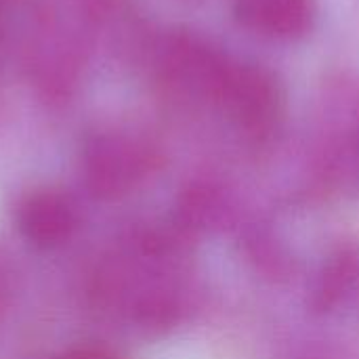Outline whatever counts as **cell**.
<instances>
[{
	"instance_id": "obj_2",
	"label": "cell",
	"mask_w": 359,
	"mask_h": 359,
	"mask_svg": "<svg viewBox=\"0 0 359 359\" xmlns=\"http://www.w3.org/2000/svg\"><path fill=\"white\" fill-rule=\"evenodd\" d=\"M236 15L248 29L269 38L305 34L311 23V0H236Z\"/></svg>"
},
{
	"instance_id": "obj_1",
	"label": "cell",
	"mask_w": 359,
	"mask_h": 359,
	"mask_svg": "<svg viewBox=\"0 0 359 359\" xmlns=\"http://www.w3.org/2000/svg\"><path fill=\"white\" fill-rule=\"evenodd\" d=\"M78 225L76 206L57 191H38L29 196L17 212L21 236L38 248H55L72 238Z\"/></svg>"
},
{
	"instance_id": "obj_3",
	"label": "cell",
	"mask_w": 359,
	"mask_h": 359,
	"mask_svg": "<svg viewBox=\"0 0 359 359\" xmlns=\"http://www.w3.org/2000/svg\"><path fill=\"white\" fill-rule=\"evenodd\" d=\"M59 359H120V355L103 345H80L65 351Z\"/></svg>"
},
{
	"instance_id": "obj_4",
	"label": "cell",
	"mask_w": 359,
	"mask_h": 359,
	"mask_svg": "<svg viewBox=\"0 0 359 359\" xmlns=\"http://www.w3.org/2000/svg\"><path fill=\"white\" fill-rule=\"evenodd\" d=\"M11 290H13V273L8 261L0 252V316L4 313L8 301H11Z\"/></svg>"
}]
</instances>
